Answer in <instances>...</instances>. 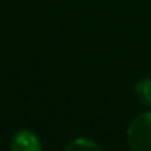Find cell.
<instances>
[{"label": "cell", "instance_id": "3957f363", "mask_svg": "<svg viewBox=\"0 0 151 151\" xmlns=\"http://www.w3.org/2000/svg\"><path fill=\"white\" fill-rule=\"evenodd\" d=\"M133 91L143 104H146L148 107H151V78L140 80V81L133 86Z\"/></svg>", "mask_w": 151, "mask_h": 151}, {"label": "cell", "instance_id": "6da1fadb", "mask_svg": "<svg viewBox=\"0 0 151 151\" xmlns=\"http://www.w3.org/2000/svg\"><path fill=\"white\" fill-rule=\"evenodd\" d=\"M127 141L135 151H151V111L132 120L127 130Z\"/></svg>", "mask_w": 151, "mask_h": 151}, {"label": "cell", "instance_id": "7a4b0ae2", "mask_svg": "<svg viewBox=\"0 0 151 151\" xmlns=\"http://www.w3.org/2000/svg\"><path fill=\"white\" fill-rule=\"evenodd\" d=\"M10 148L13 151H39L41 141L31 130H20L13 135L10 141Z\"/></svg>", "mask_w": 151, "mask_h": 151}, {"label": "cell", "instance_id": "277c9868", "mask_svg": "<svg viewBox=\"0 0 151 151\" xmlns=\"http://www.w3.org/2000/svg\"><path fill=\"white\" fill-rule=\"evenodd\" d=\"M67 150H101V146L96 141L81 137V138H75L73 141H70L67 145Z\"/></svg>", "mask_w": 151, "mask_h": 151}]
</instances>
